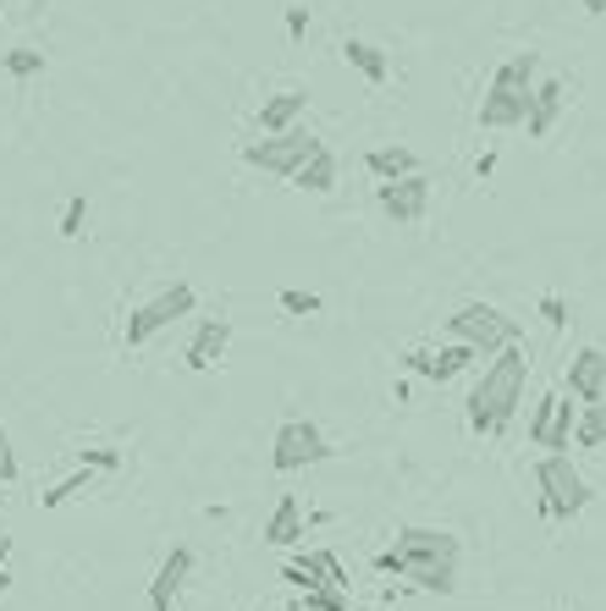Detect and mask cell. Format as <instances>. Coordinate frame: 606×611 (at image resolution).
<instances>
[{"label":"cell","mask_w":606,"mask_h":611,"mask_svg":"<svg viewBox=\"0 0 606 611\" xmlns=\"http://www.w3.org/2000/svg\"><path fill=\"white\" fill-rule=\"evenodd\" d=\"M524 380H529V353L524 342H507L502 353H491V364L480 369L474 391H469V430L474 435H502L524 402Z\"/></svg>","instance_id":"6da1fadb"},{"label":"cell","mask_w":606,"mask_h":611,"mask_svg":"<svg viewBox=\"0 0 606 611\" xmlns=\"http://www.w3.org/2000/svg\"><path fill=\"white\" fill-rule=\"evenodd\" d=\"M529 100H535V56H507L480 100V127L491 133H507V127H524L529 122Z\"/></svg>","instance_id":"7a4b0ae2"},{"label":"cell","mask_w":606,"mask_h":611,"mask_svg":"<svg viewBox=\"0 0 606 611\" xmlns=\"http://www.w3.org/2000/svg\"><path fill=\"white\" fill-rule=\"evenodd\" d=\"M535 485H540V512H546L551 523H568V518H579V512L595 501L590 479L568 463V452H546L540 468H535Z\"/></svg>","instance_id":"3957f363"},{"label":"cell","mask_w":606,"mask_h":611,"mask_svg":"<svg viewBox=\"0 0 606 611\" xmlns=\"http://www.w3.org/2000/svg\"><path fill=\"white\" fill-rule=\"evenodd\" d=\"M447 336H452V342H469L480 358H491V353H502L507 342H524V325H518L513 314H502L496 303H463V309L447 320Z\"/></svg>","instance_id":"277c9868"},{"label":"cell","mask_w":606,"mask_h":611,"mask_svg":"<svg viewBox=\"0 0 606 611\" xmlns=\"http://www.w3.org/2000/svg\"><path fill=\"white\" fill-rule=\"evenodd\" d=\"M194 309H199V292H194L188 281H172V287H161L150 303H139V309L128 314V325H122V342H128V347H144L150 336H161L166 325L188 320Z\"/></svg>","instance_id":"5b68a950"},{"label":"cell","mask_w":606,"mask_h":611,"mask_svg":"<svg viewBox=\"0 0 606 611\" xmlns=\"http://www.w3.org/2000/svg\"><path fill=\"white\" fill-rule=\"evenodd\" d=\"M337 446L326 441V430L315 424V419H287L282 430H276V441H271V468L276 474H298V468H315V463H326Z\"/></svg>","instance_id":"8992f818"},{"label":"cell","mask_w":606,"mask_h":611,"mask_svg":"<svg viewBox=\"0 0 606 611\" xmlns=\"http://www.w3.org/2000/svg\"><path fill=\"white\" fill-rule=\"evenodd\" d=\"M315 149H320V138L298 122V127H287V133H271V138L249 144V149H243V160H249L254 171H271V177H287V182H293V171H298Z\"/></svg>","instance_id":"52a82bcc"},{"label":"cell","mask_w":606,"mask_h":611,"mask_svg":"<svg viewBox=\"0 0 606 611\" xmlns=\"http://www.w3.org/2000/svg\"><path fill=\"white\" fill-rule=\"evenodd\" d=\"M375 204H381V215H386L392 226H419V221L430 215V177H425V171H408V177H397V182H381V188H375Z\"/></svg>","instance_id":"ba28073f"},{"label":"cell","mask_w":606,"mask_h":611,"mask_svg":"<svg viewBox=\"0 0 606 611\" xmlns=\"http://www.w3.org/2000/svg\"><path fill=\"white\" fill-rule=\"evenodd\" d=\"M375 573L408 578L414 589H436V595H452V589H458V562H419V556H403L397 545L375 556Z\"/></svg>","instance_id":"9c48e42d"},{"label":"cell","mask_w":606,"mask_h":611,"mask_svg":"<svg viewBox=\"0 0 606 611\" xmlns=\"http://www.w3.org/2000/svg\"><path fill=\"white\" fill-rule=\"evenodd\" d=\"M568 397L573 402H601L606 397V347H579L568 358Z\"/></svg>","instance_id":"30bf717a"},{"label":"cell","mask_w":606,"mask_h":611,"mask_svg":"<svg viewBox=\"0 0 606 611\" xmlns=\"http://www.w3.org/2000/svg\"><path fill=\"white\" fill-rule=\"evenodd\" d=\"M188 578H194V551H188V545H172V556H166L161 573L150 578V611H172Z\"/></svg>","instance_id":"8fae6325"},{"label":"cell","mask_w":606,"mask_h":611,"mask_svg":"<svg viewBox=\"0 0 606 611\" xmlns=\"http://www.w3.org/2000/svg\"><path fill=\"white\" fill-rule=\"evenodd\" d=\"M474 358H480V353H474L469 342H452V347H441V353H425V347L403 353V364H408L414 375H425V380H452V375H463Z\"/></svg>","instance_id":"7c38bea8"},{"label":"cell","mask_w":606,"mask_h":611,"mask_svg":"<svg viewBox=\"0 0 606 611\" xmlns=\"http://www.w3.org/2000/svg\"><path fill=\"white\" fill-rule=\"evenodd\" d=\"M392 545L403 556H419V562H458L463 556V540L452 529H403Z\"/></svg>","instance_id":"4fadbf2b"},{"label":"cell","mask_w":606,"mask_h":611,"mask_svg":"<svg viewBox=\"0 0 606 611\" xmlns=\"http://www.w3.org/2000/svg\"><path fill=\"white\" fill-rule=\"evenodd\" d=\"M562 105H568L562 78H535V100H529V122H524V133H529V138H551V127L562 122Z\"/></svg>","instance_id":"5bb4252c"},{"label":"cell","mask_w":606,"mask_h":611,"mask_svg":"<svg viewBox=\"0 0 606 611\" xmlns=\"http://www.w3.org/2000/svg\"><path fill=\"white\" fill-rule=\"evenodd\" d=\"M227 342H232V320H221V314H216V320H199V331H194V342H188V353H183L188 369H199V375L216 369V364L227 358Z\"/></svg>","instance_id":"9a60e30c"},{"label":"cell","mask_w":606,"mask_h":611,"mask_svg":"<svg viewBox=\"0 0 606 611\" xmlns=\"http://www.w3.org/2000/svg\"><path fill=\"white\" fill-rule=\"evenodd\" d=\"M304 111H309V95H304V89H282V95H271V100L260 105V133H265V138H271V133H287V127L304 122Z\"/></svg>","instance_id":"2e32d148"},{"label":"cell","mask_w":606,"mask_h":611,"mask_svg":"<svg viewBox=\"0 0 606 611\" xmlns=\"http://www.w3.org/2000/svg\"><path fill=\"white\" fill-rule=\"evenodd\" d=\"M342 56H348V67H353L364 84H386V78H392L386 51H381V45H370V40H348V45H342Z\"/></svg>","instance_id":"e0dca14e"},{"label":"cell","mask_w":606,"mask_h":611,"mask_svg":"<svg viewBox=\"0 0 606 611\" xmlns=\"http://www.w3.org/2000/svg\"><path fill=\"white\" fill-rule=\"evenodd\" d=\"M293 188H304V193H331V188H337V155L320 144V149L293 171Z\"/></svg>","instance_id":"ac0fdd59"},{"label":"cell","mask_w":606,"mask_h":611,"mask_svg":"<svg viewBox=\"0 0 606 611\" xmlns=\"http://www.w3.org/2000/svg\"><path fill=\"white\" fill-rule=\"evenodd\" d=\"M364 166H370V177H375V182H397V177L419 171V155H414V149H403V144H392V149H370V155H364Z\"/></svg>","instance_id":"d6986e66"},{"label":"cell","mask_w":606,"mask_h":611,"mask_svg":"<svg viewBox=\"0 0 606 611\" xmlns=\"http://www.w3.org/2000/svg\"><path fill=\"white\" fill-rule=\"evenodd\" d=\"M265 540H271V545H298V540H304V507H298V496H282V501H276V512H271V523H265Z\"/></svg>","instance_id":"ffe728a7"},{"label":"cell","mask_w":606,"mask_h":611,"mask_svg":"<svg viewBox=\"0 0 606 611\" xmlns=\"http://www.w3.org/2000/svg\"><path fill=\"white\" fill-rule=\"evenodd\" d=\"M573 446H606V397L584 402L579 424H573Z\"/></svg>","instance_id":"44dd1931"},{"label":"cell","mask_w":606,"mask_h":611,"mask_svg":"<svg viewBox=\"0 0 606 611\" xmlns=\"http://www.w3.org/2000/svg\"><path fill=\"white\" fill-rule=\"evenodd\" d=\"M7 78H18V84H29V78H40L45 73V51H34V45H18V51H7Z\"/></svg>","instance_id":"7402d4cb"},{"label":"cell","mask_w":606,"mask_h":611,"mask_svg":"<svg viewBox=\"0 0 606 611\" xmlns=\"http://www.w3.org/2000/svg\"><path fill=\"white\" fill-rule=\"evenodd\" d=\"M89 485H95V468L84 463L78 474H67V479H56V485H51V490H45L40 501H45V507H67V501H73V496H84Z\"/></svg>","instance_id":"603a6c76"},{"label":"cell","mask_w":606,"mask_h":611,"mask_svg":"<svg viewBox=\"0 0 606 611\" xmlns=\"http://www.w3.org/2000/svg\"><path fill=\"white\" fill-rule=\"evenodd\" d=\"M557 408H562L557 391H546V397L535 402V413H529V446H546V435H551V424H557Z\"/></svg>","instance_id":"cb8c5ba5"},{"label":"cell","mask_w":606,"mask_h":611,"mask_svg":"<svg viewBox=\"0 0 606 611\" xmlns=\"http://www.w3.org/2000/svg\"><path fill=\"white\" fill-rule=\"evenodd\" d=\"M304 562H309V567H315L331 589H348V567H342V556H337V551H309Z\"/></svg>","instance_id":"d4e9b609"},{"label":"cell","mask_w":606,"mask_h":611,"mask_svg":"<svg viewBox=\"0 0 606 611\" xmlns=\"http://www.w3.org/2000/svg\"><path fill=\"white\" fill-rule=\"evenodd\" d=\"M573 424H579V408H573V402H562V408H557V424H551V435H546V452H568Z\"/></svg>","instance_id":"484cf974"},{"label":"cell","mask_w":606,"mask_h":611,"mask_svg":"<svg viewBox=\"0 0 606 611\" xmlns=\"http://www.w3.org/2000/svg\"><path fill=\"white\" fill-rule=\"evenodd\" d=\"M304 611H348V589H331V584L304 589Z\"/></svg>","instance_id":"4316f807"},{"label":"cell","mask_w":606,"mask_h":611,"mask_svg":"<svg viewBox=\"0 0 606 611\" xmlns=\"http://www.w3.org/2000/svg\"><path fill=\"white\" fill-rule=\"evenodd\" d=\"M23 479V463H18V446L7 435V424H0V485H18Z\"/></svg>","instance_id":"83f0119b"},{"label":"cell","mask_w":606,"mask_h":611,"mask_svg":"<svg viewBox=\"0 0 606 611\" xmlns=\"http://www.w3.org/2000/svg\"><path fill=\"white\" fill-rule=\"evenodd\" d=\"M84 226H89V199L78 193V199H67V210H62V237H84Z\"/></svg>","instance_id":"f1b7e54d"},{"label":"cell","mask_w":606,"mask_h":611,"mask_svg":"<svg viewBox=\"0 0 606 611\" xmlns=\"http://www.w3.org/2000/svg\"><path fill=\"white\" fill-rule=\"evenodd\" d=\"M78 457H84L89 468H100V474L122 468V452H117V446H78Z\"/></svg>","instance_id":"f546056e"},{"label":"cell","mask_w":606,"mask_h":611,"mask_svg":"<svg viewBox=\"0 0 606 611\" xmlns=\"http://www.w3.org/2000/svg\"><path fill=\"white\" fill-rule=\"evenodd\" d=\"M282 309H287V314H320V298H315V292H298V287H282Z\"/></svg>","instance_id":"4dcf8cb0"},{"label":"cell","mask_w":606,"mask_h":611,"mask_svg":"<svg viewBox=\"0 0 606 611\" xmlns=\"http://www.w3.org/2000/svg\"><path fill=\"white\" fill-rule=\"evenodd\" d=\"M540 320H546L551 331H562V325H568V303H562L557 292H546V298H540Z\"/></svg>","instance_id":"1f68e13d"},{"label":"cell","mask_w":606,"mask_h":611,"mask_svg":"<svg viewBox=\"0 0 606 611\" xmlns=\"http://www.w3.org/2000/svg\"><path fill=\"white\" fill-rule=\"evenodd\" d=\"M287 34H293V40L309 34V7H287Z\"/></svg>","instance_id":"d6a6232c"},{"label":"cell","mask_w":606,"mask_h":611,"mask_svg":"<svg viewBox=\"0 0 606 611\" xmlns=\"http://www.w3.org/2000/svg\"><path fill=\"white\" fill-rule=\"evenodd\" d=\"M579 7H584L590 18H606V0H579Z\"/></svg>","instance_id":"836d02e7"},{"label":"cell","mask_w":606,"mask_h":611,"mask_svg":"<svg viewBox=\"0 0 606 611\" xmlns=\"http://www.w3.org/2000/svg\"><path fill=\"white\" fill-rule=\"evenodd\" d=\"M7 556H12V534H0V567H7Z\"/></svg>","instance_id":"e575fe53"},{"label":"cell","mask_w":606,"mask_h":611,"mask_svg":"<svg viewBox=\"0 0 606 611\" xmlns=\"http://www.w3.org/2000/svg\"><path fill=\"white\" fill-rule=\"evenodd\" d=\"M7 589H12V573H7V567H0V595H7Z\"/></svg>","instance_id":"d590c367"},{"label":"cell","mask_w":606,"mask_h":611,"mask_svg":"<svg viewBox=\"0 0 606 611\" xmlns=\"http://www.w3.org/2000/svg\"><path fill=\"white\" fill-rule=\"evenodd\" d=\"M276 611H304V600H287V606H276Z\"/></svg>","instance_id":"8d00e7d4"},{"label":"cell","mask_w":606,"mask_h":611,"mask_svg":"<svg viewBox=\"0 0 606 611\" xmlns=\"http://www.w3.org/2000/svg\"><path fill=\"white\" fill-rule=\"evenodd\" d=\"M0 7H7V0H0Z\"/></svg>","instance_id":"74e56055"}]
</instances>
